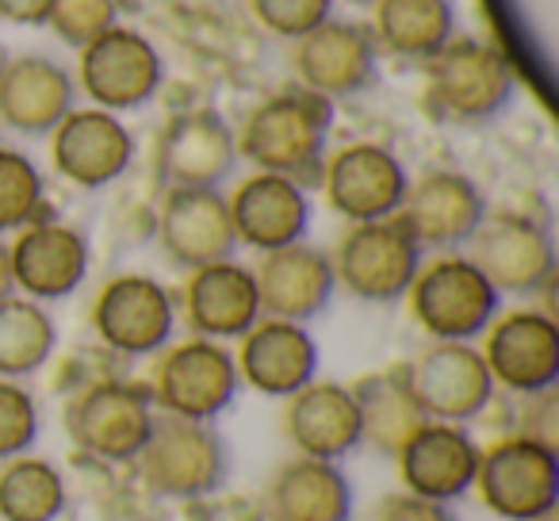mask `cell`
<instances>
[{
  "label": "cell",
  "instance_id": "16",
  "mask_svg": "<svg viewBox=\"0 0 559 521\" xmlns=\"http://www.w3.org/2000/svg\"><path fill=\"white\" fill-rule=\"evenodd\" d=\"M50 165L73 188H108L131 169L134 162V134L116 111L104 108H73L62 123L47 134Z\"/></svg>",
  "mask_w": 559,
  "mask_h": 521
},
{
  "label": "cell",
  "instance_id": "34",
  "mask_svg": "<svg viewBox=\"0 0 559 521\" xmlns=\"http://www.w3.org/2000/svg\"><path fill=\"white\" fill-rule=\"evenodd\" d=\"M119 24V0H50L47 24L62 47H88L96 35Z\"/></svg>",
  "mask_w": 559,
  "mask_h": 521
},
{
  "label": "cell",
  "instance_id": "18",
  "mask_svg": "<svg viewBox=\"0 0 559 521\" xmlns=\"http://www.w3.org/2000/svg\"><path fill=\"white\" fill-rule=\"evenodd\" d=\"M9 261L20 296L35 299V304L66 299L88 276V238L78 226L43 215L12 234Z\"/></svg>",
  "mask_w": 559,
  "mask_h": 521
},
{
  "label": "cell",
  "instance_id": "32",
  "mask_svg": "<svg viewBox=\"0 0 559 521\" xmlns=\"http://www.w3.org/2000/svg\"><path fill=\"white\" fill-rule=\"evenodd\" d=\"M66 510V475L50 460L20 452L0 460V521H58Z\"/></svg>",
  "mask_w": 559,
  "mask_h": 521
},
{
  "label": "cell",
  "instance_id": "9",
  "mask_svg": "<svg viewBox=\"0 0 559 521\" xmlns=\"http://www.w3.org/2000/svg\"><path fill=\"white\" fill-rule=\"evenodd\" d=\"M337 288L360 304H399L421 265V249L399 218L349 223L330 253Z\"/></svg>",
  "mask_w": 559,
  "mask_h": 521
},
{
  "label": "cell",
  "instance_id": "33",
  "mask_svg": "<svg viewBox=\"0 0 559 521\" xmlns=\"http://www.w3.org/2000/svg\"><path fill=\"white\" fill-rule=\"evenodd\" d=\"M47 208V177L16 146H0V234H16L43 218Z\"/></svg>",
  "mask_w": 559,
  "mask_h": 521
},
{
  "label": "cell",
  "instance_id": "22",
  "mask_svg": "<svg viewBox=\"0 0 559 521\" xmlns=\"http://www.w3.org/2000/svg\"><path fill=\"white\" fill-rule=\"evenodd\" d=\"M180 311H185V322L195 338L238 342L261 319V296H257L253 269L238 265L234 257L188 269L185 288H180Z\"/></svg>",
  "mask_w": 559,
  "mask_h": 521
},
{
  "label": "cell",
  "instance_id": "3",
  "mask_svg": "<svg viewBox=\"0 0 559 521\" xmlns=\"http://www.w3.org/2000/svg\"><path fill=\"white\" fill-rule=\"evenodd\" d=\"M406 304L418 330L433 342H475L502 311L495 284L464 253H437L421 261L406 288Z\"/></svg>",
  "mask_w": 559,
  "mask_h": 521
},
{
  "label": "cell",
  "instance_id": "28",
  "mask_svg": "<svg viewBox=\"0 0 559 521\" xmlns=\"http://www.w3.org/2000/svg\"><path fill=\"white\" fill-rule=\"evenodd\" d=\"M269 513L272 521H349V475L334 460H288L269 479Z\"/></svg>",
  "mask_w": 559,
  "mask_h": 521
},
{
  "label": "cell",
  "instance_id": "19",
  "mask_svg": "<svg viewBox=\"0 0 559 521\" xmlns=\"http://www.w3.org/2000/svg\"><path fill=\"white\" fill-rule=\"evenodd\" d=\"M234 368L246 388L269 399H288L319 376V342L304 322L257 319L234 350Z\"/></svg>",
  "mask_w": 559,
  "mask_h": 521
},
{
  "label": "cell",
  "instance_id": "30",
  "mask_svg": "<svg viewBox=\"0 0 559 521\" xmlns=\"http://www.w3.org/2000/svg\"><path fill=\"white\" fill-rule=\"evenodd\" d=\"M349 391L360 414V445H372L383 457H395L399 445L426 422L411 383H406V368L368 372Z\"/></svg>",
  "mask_w": 559,
  "mask_h": 521
},
{
  "label": "cell",
  "instance_id": "43",
  "mask_svg": "<svg viewBox=\"0 0 559 521\" xmlns=\"http://www.w3.org/2000/svg\"><path fill=\"white\" fill-rule=\"evenodd\" d=\"M0 70H4V50H0Z\"/></svg>",
  "mask_w": 559,
  "mask_h": 521
},
{
  "label": "cell",
  "instance_id": "26",
  "mask_svg": "<svg viewBox=\"0 0 559 521\" xmlns=\"http://www.w3.org/2000/svg\"><path fill=\"white\" fill-rule=\"evenodd\" d=\"M253 281H257L264 319L304 322V327L326 311L337 292L330 253L307 246V241L261 253V261L253 269Z\"/></svg>",
  "mask_w": 559,
  "mask_h": 521
},
{
  "label": "cell",
  "instance_id": "7",
  "mask_svg": "<svg viewBox=\"0 0 559 521\" xmlns=\"http://www.w3.org/2000/svg\"><path fill=\"white\" fill-rule=\"evenodd\" d=\"M472 490L495 518L533 521L556 510L559 502V457L556 449L528 437H502L490 449H479Z\"/></svg>",
  "mask_w": 559,
  "mask_h": 521
},
{
  "label": "cell",
  "instance_id": "20",
  "mask_svg": "<svg viewBox=\"0 0 559 521\" xmlns=\"http://www.w3.org/2000/svg\"><path fill=\"white\" fill-rule=\"evenodd\" d=\"M238 165V142L218 111L188 108L157 139V173L169 188H218Z\"/></svg>",
  "mask_w": 559,
  "mask_h": 521
},
{
  "label": "cell",
  "instance_id": "31",
  "mask_svg": "<svg viewBox=\"0 0 559 521\" xmlns=\"http://www.w3.org/2000/svg\"><path fill=\"white\" fill-rule=\"evenodd\" d=\"M58 350V327L43 304L27 296L0 299V376L24 380L35 376Z\"/></svg>",
  "mask_w": 559,
  "mask_h": 521
},
{
  "label": "cell",
  "instance_id": "1",
  "mask_svg": "<svg viewBox=\"0 0 559 521\" xmlns=\"http://www.w3.org/2000/svg\"><path fill=\"white\" fill-rule=\"evenodd\" d=\"M330 127H334V100L304 85H284L253 104L234 142L238 157H246L253 169L280 173L307 188L319 185Z\"/></svg>",
  "mask_w": 559,
  "mask_h": 521
},
{
  "label": "cell",
  "instance_id": "17",
  "mask_svg": "<svg viewBox=\"0 0 559 521\" xmlns=\"http://www.w3.org/2000/svg\"><path fill=\"white\" fill-rule=\"evenodd\" d=\"M292 66H296V85L326 100H342V96L365 93L376 81L380 47L365 24L330 16L326 24L292 43Z\"/></svg>",
  "mask_w": 559,
  "mask_h": 521
},
{
  "label": "cell",
  "instance_id": "36",
  "mask_svg": "<svg viewBox=\"0 0 559 521\" xmlns=\"http://www.w3.org/2000/svg\"><path fill=\"white\" fill-rule=\"evenodd\" d=\"M249 12L269 35L296 43L334 16V0H249Z\"/></svg>",
  "mask_w": 559,
  "mask_h": 521
},
{
  "label": "cell",
  "instance_id": "37",
  "mask_svg": "<svg viewBox=\"0 0 559 521\" xmlns=\"http://www.w3.org/2000/svg\"><path fill=\"white\" fill-rule=\"evenodd\" d=\"M525 399V411H521V429L518 437L528 441H540L548 449L559 445V403H556V388L536 391V395H521Z\"/></svg>",
  "mask_w": 559,
  "mask_h": 521
},
{
  "label": "cell",
  "instance_id": "10",
  "mask_svg": "<svg viewBox=\"0 0 559 521\" xmlns=\"http://www.w3.org/2000/svg\"><path fill=\"white\" fill-rule=\"evenodd\" d=\"M464 257L495 284L498 296H533L556 281V246L548 226L518 211H487L467 238Z\"/></svg>",
  "mask_w": 559,
  "mask_h": 521
},
{
  "label": "cell",
  "instance_id": "13",
  "mask_svg": "<svg viewBox=\"0 0 559 521\" xmlns=\"http://www.w3.org/2000/svg\"><path fill=\"white\" fill-rule=\"evenodd\" d=\"M483 360L495 380L513 395H536L559 383V327L540 307L495 315L483 330Z\"/></svg>",
  "mask_w": 559,
  "mask_h": 521
},
{
  "label": "cell",
  "instance_id": "15",
  "mask_svg": "<svg viewBox=\"0 0 559 521\" xmlns=\"http://www.w3.org/2000/svg\"><path fill=\"white\" fill-rule=\"evenodd\" d=\"M483 215L487 200L479 185L456 169H429L414 177L395 211L418 249H437V253H456L460 246H467Z\"/></svg>",
  "mask_w": 559,
  "mask_h": 521
},
{
  "label": "cell",
  "instance_id": "41",
  "mask_svg": "<svg viewBox=\"0 0 559 521\" xmlns=\"http://www.w3.org/2000/svg\"><path fill=\"white\" fill-rule=\"evenodd\" d=\"M533 521H559V513L548 510V513H540V518H533Z\"/></svg>",
  "mask_w": 559,
  "mask_h": 521
},
{
  "label": "cell",
  "instance_id": "35",
  "mask_svg": "<svg viewBox=\"0 0 559 521\" xmlns=\"http://www.w3.org/2000/svg\"><path fill=\"white\" fill-rule=\"evenodd\" d=\"M43 414L35 395L20 380H4L0 376V460L32 452V445L39 441Z\"/></svg>",
  "mask_w": 559,
  "mask_h": 521
},
{
  "label": "cell",
  "instance_id": "5",
  "mask_svg": "<svg viewBox=\"0 0 559 521\" xmlns=\"http://www.w3.org/2000/svg\"><path fill=\"white\" fill-rule=\"evenodd\" d=\"M154 418L150 388L131 380H93L66 403V434L100 464H134Z\"/></svg>",
  "mask_w": 559,
  "mask_h": 521
},
{
  "label": "cell",
  "instance_id": "29",
  "mask_svg": "<svg viewBox=\"0 0 559 521\" xmlns=\"http://www.w3.org/2000/svg\"><path fill=\"white\" fill-rule=\"evenodd\" d=\"M368 32L388 55L429 62L456 35V9L452 0H376Z\"/></svg>",
  "mask_w": 559,
  "mask_h": 521
},
{
  "label": "cell",
  "instance_id": "40",
  "mask_svg": "<svg viewBox=\"0 0 559 521\" xmlns=\"http://www.w3.org/2000/svg\"><path fill=\"white\" fill-rule=\"evenodd\" d=\"M16 296V284H12V261H9V241H0V299Z\"/></svg>",
  "mask_w": 559,
  "mask_h": 521
},
{
  "label": "cell",
  "instance_id": "2",
  "mask_svg": "<svg viewBox=\"0 0 559 521\" xmlns=\"http://www.w3.org/2000/svg\"><path fill=\"white\" fill-rule=\"evenodd\" d=\"M421 73H426V85H421L426 111L456 127L495 119L498 111H506L518 88L513 66L502 50L483 39H460V35H452L429 62H421Z\"/></svg>",
  "mask_w": 559,
  "mask_h": 521
},
{
  "label": "cell",
  "instance_id": "39",
  "mask_svg": "<svg viewBox=\"0 0 559 521\" xmlns=\"http://www.w3.org/2000/svg\"><path fill=\"white\" fill-rule=\"evenodd\" d=\"M50 0H0V20L16 27H43L47 24Z\"/></svg>",
  "mask_w": 559,
  "mask_h": 521
},
{
  "label": "cell",
  "instance_id": "6",
  "mask_svg": "<svg viewBox=\"0 0 559 521\" xmlns=\"http://www.w3.org/2000/svg\"><path fill=\"white\" fill-rule=\"evenodd\" d=\"M150 399L162 414L192 422H215L234 403L241 380L234 368V353L223 342L188 338V342L165 345L154 360L150 376Z\"/></svg>",
  "mask_w": 559,
  "mask_h": 521
},
{
  "label": "cell",
  "instance_id": "12",
  "mask_svg": "<svg viewBox=\"0 0 559 521\" xmlns=\"http://www.w3.org/2000/svg\"><path fill=\"white\" fill-rule=\"evenodd\" d=\"M319 185L334 215L349 223H380V218H395L411 173L395 150L380 142H345L334 154H326Z\"/></svg>",
  "mask_w": 559,
  "mask_h": 521
},
{
  "label": "cell",
  "instance_id": "25",
  "mask_svg": "<svg viewBox=\"0 0 559 521\" xmlns=\"http://www.w3.org/2000/svg\"><path fill=\"white\" fill-rule=\"evenodd\" d=\"M78 108V81L62 62L47 55L4 58L0 70V127L27 139L50 134L62 116Z\"/></svg>",
  "mask_w": 559,
  "mask_h": 521
},
{
  "label": "cell",
  "instance_id": "4",
  "mask_svg": "<svg viewBox=\"0 0 559 521\" xmlns=\"http://www.w3.org/2000/svg\"><path fill=\"white\" fill-rule=\"evenodd\" d=\"M139 475L154 495L165 498H203L215 495L226 483L230 452L211 422L177 418V414H157L150 437L142 441Z\"/></svg>",
  "mask_w": 559,
  "mask_h": 521
},
{
  "label": "cell",
  "instance_id": "42",
  "mask_svg": "<svg viewBox=\"0 0 559 521\" xmlns=\"http://www.w3.org/2000/svg\"><path fill=\"white\" fill-rule=\"evenodd\" d=\"M345 4H368V9H372L376 0H345Z\"/></svg>",
  "mask_w": 559,
  "mask_h": 521
},
{
  "label": "cell",
  "instance_id": "27",
  "mask_svg": "<svg viewBox=\"0 0 559 521\" xmlns=\"http://www.w3.org/2000/svg\"><path fill=\"white\" fill-rule=\"evenodd\" d=\"M284 437L299 457L342 460L360 445L357 399L345 383L319 380L304 383L284 399Z\"/></svg>",
  "mask_w": 559,
  "mask_h": 521
},
{
  "label": "cell",
  "instance_id": "14",
  "mask_svg": "<svg viewBox=\"0 0 559 521\" xmlns=\"http://www.w3.org/2000/svg\"><path fill=\"white\" fill-rule=\"evenodd\" d=\"M406 383L426 418L456 426L479 418L498 391L472 342H433L406 365Z\"/></svg>",
  "mask_w": 559,
  "mask_h": 521
},
{
  "label": "cell",
  "instance_id": "38",
  "mask_svg": "<svg viewBox=\"0 0 559 521\" xmlns=\"http://www.w3.org/2000/svg\"><path fill=\"white\" fill-rule=\"evenodd\" d=\"M372 521H456V513L449 510V502H433V498L399 490V495H388L376 506Z\"/></svg>",
  "mask_w": 559,
  "mask_h": 521
},
{
  "label": "cell",
  "instance_id": "21",
  "mask_svg": "<svg viewBox=\"0 0 559 521\" xmlns=\"http://www.w3.org/2000/svg\"><path fill=\"white\" fill-rule=\"evenodd\" d=\"M157 241L180 269L226 261L238 249L230 208L218 188H169L157 211Z\"/></svg>",
  "mask_w": 559,
  "mask_h": 521
},
{
  "label": "cell",
  "instance_id": "23",
  "mask_svg": "<svg viewBox=\"0 0 559 521\" xmlns=\"http://www.w3.org/2000/svg\"><path fill=\"white\" fill-rule=\"evenodd\" d=\"M226 208H230L238 246L261 249V253L296 246L307 238V226H311L307 188L280 173H249L226 196Z\"/></svg>",
  "mask_w": 559,
  "mask_h": 521
},
{
  "label": "cell",
  "instance_id": "11",
  "mask_svg": "<svg viewBox=\"0 0 559 521\" xmlns=\"http://www.w3.org/2000/svg\"><path fill=\"white\" fill-rule=\"evenodd\" d=\"M177 327V299L146 273H119L96 292L93 330L104 350L119 357H154Z\"/></svg>",
  "mask_w": 559,
  "mask_h": 521
},
{
  "label": "cell",
  "instance_id": "8",
  "mask_svg": "<svg viewBox=\"0 0 559 521\" xmlns=\"http://www.w3.org/2000/svg\"><path fill=\"white\" fill-rule=\"evenodd\" d=\"M78 93L88 96L93 108L134 111L146 108L165 81L162 50L134 27H108L88 47L78 50Z\"/></svg>",
  "mask_w": 559,
  "mask_h": 521
},
{
  "label": "cell",
  "instance_id": "24",
  "mask_svg": "<svg viewBox=\"0 0 559 521\" xmlns=\"http://www.w3.org/2000/svg\"><path fill=\"white\" fill-rule=\"evenodd\" d=\"M399 479L411 495L433 498V502H452L467 495L479 467V445L456 422L426 418L395 452Z\"/></svg>",
  "mask_w": 559,
  "mask_h": 521
}]
</instances>
